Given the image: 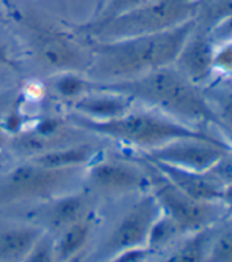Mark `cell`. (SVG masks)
Wrapping results in <instances>:
<instances>
[{"label":"cell","mask_w":232,"mask_h":262,"mask_svg":"<svg viewBox=\"0 0 232 262\" xmlns=\"http://www.w3.org/2000/svg\"><path fill=\"white\" fill-rule=\"evenodd\" d=\"M198 21H189L160 33L98 41L93 40L86 76L93 82H117L174 65Z\"/></svg>","instance_id":"6da1fadb"},{"label":"cell","mask_w":232,"mask_h":262,"mask_svg":"<svg viewBox=\"0 0 232 262\" xmlns=\"http://www.w3.org/2000/svg\"><path fill=\"white\" fill-rule=\"evenodd\" d=\"M95 87L123 93L136 103L147 104L152 109L193 126H198V123L223 126L201 87L189 82L174 65L153 70L126 81L95 82Z\"/></svg>","instance_id":"7a4b0ae2"},{"label":"cell","mask_w":232,"mask_h":262,"mask_svg":"<svg viewBox=\"0 0 232 262\" xmlns=\"http://www.w3.org/2000/svg\"><path fill=\"white\" fill-rule=\"evenodd\" d=\"M68 120L74 126L86 129L92 135L136 147L144 152H150L177 139H205L230 147L226 139L217 138L201 128L180 122L152 107L141 111L133 107L119 117L103 122L89 120L76 114H71Z\"/></svg>","instance_id":"3957f363"},{"label":"cell","mask_w":232,"mask_h":262,"mask_svg":"<svg viewBox=\"0 0 232 262\" xmlns=\"http://www.w3.org/2000/svg\"><path fill=\"white\" fill-rule=\"evenodd\" d=\"M205 0H152V2L84 30L93 40L108 41L128 36L152 35L199 19Z\"/></svg>","instance_id":"277c9868"},{"label":"cell","mask_w":232,"mask_h":262,"mask_svg":"<svg viewBox=\"0 0 232 262\" xmlns=\"http://www.w3.org/2000/svg\"><path fill=\"white\" fill-rule=\"evenodd\" d=\"M145 163L149 164L147 177L150 193L157 199L161 213L176 224L180 234H195L207 229L223 215L226 207L221 202H202L186 196L157 167H153L149 161Z\"/></svg>","instance_id":"5b68a950"},{"label":"cell","mask_w":232,"mask_h":262,"mask_svg":"<svg viewBox=\"0 0 232 262\" xmlns=\"http://www.w3.org/2000/svg\"><path fill=\"white\" fill-rule=\"evenodd\" d=\"M160 215L157 199L152 193L144 194L112 229L101 247V256L112 259L131 250L147 248L150 231Z\"/></svg>","instance_id":"8992f818"},{"label":"cell","mask_w":232,"mask_h":262,"mask_svg":"<svg viewBox=\"0 0 232 262\" xmlns=\"http://www.w3.org/2000/svg\"><path fill=\"white\" fill-rule=\"evenodd\" d=\"M77 172V169H52L36 163H26L13 169L0 185V199H29L57 191Z\"/></svg>","instance_id":"52a82bcc"},{"label":"cell","mask_w":232,"mask_h":262,"mask_svg":"<svg viewBox=\"0 0 232 262\" xmlns=\"http://www.w3.org/2000/svg\"><path fill=\"white\" fill-rule=\"evenodd\" d=\"M30 43L36 59L54 71H87L90 51L82 49L62 32L33 27Z\"/></svg>","instance_id":"ba28073f"},{"label":"cell","mask_w":232,"mask_h":262,"mask_svg":"<svg viewBox=\"0 0 232 262\" xmlns=\"http://www.w3.org/2000/svg\"><path fill=\"white\" fill-rule=\"evenodd\" d=\"M226 152H230V147L212 141L177 139L145 152V160L195 172H207Z\"/></svg>","instance_id":"9c48e42d"},{"label":"cell","mask_w":232,"mask_h":262,"mask_svg":"<svg viewBox=\"0 0 232 262\" xmlns=\"http://www.w3.org/2000/svg\"><path fill=\"white\" fill-rule=\"evenodd\" d=\"M89 183L93 190L109 196H120L149 186L147 172L139 166L120 161H93L89 171Z\"/></svg>","instance_id":"30bf717a"},{"label":"cell","mask_w":232,"mask_h":262,"mask_svg":"<svg viewBox=\"0 0 232 262\" xmlns=\"http://www.w3.org/2000/svg\"><path fill=\"white\" fill-rule=\"evenodd\" d=\"M199 24V21H198ZM214 49L215 41L210 38L207 29L193 30V33L183 43L174 67H176L183 76L198 87H204L210 82L214 76Z\"/></svg>","instance_id":"8fae6325"},{"label":"cell","mask_w":232,"mask_h":262,"mask_svg":"<svg viewBox=\"0 0 232 262\" xmlns=\"http://www.w3.org/2000/svg\"><path fill=\"white\" fill-rule=\"evenodd\" d=\"M134 104H136V101L123 95V93L95 87L93 82V90H90L81 98L74 100L71 103V107L73 114L76 116H81L89 120L103 122L125 114L134 107Z\"/></svg>","instance_id":"7c38bea8"},{"label":"cell","mask_w":232,"mask_h":262,"mask_svg":"<svg viewBox=\"0 0 232 262\" xmlns=\"http://www.w3.org/2000/svg\"><path fill=\"white\" fill-rule=\"evenodd\" d=\"M145 161H149L153 167H157L174 186H177L186 196L202 202H221L223 185L212 179L207 172H195L150 160Z\"/></svg>","instance_id":"4fadbf2b"},{"label":"cell","mask_w":232,"mask_h":262,"mask_svg":"<svg viewBox=\"0 0 232 262\" xmlns=\"http://www.w3.org/2000/svg\"><path fill=\"white\" fill-rule=\"evenodd\" d=\"M98 148L90 144H67L35 155L30 161L52 169H79L86 164L93 163L98 157Z\"/></svg>","instance_id":"5bb4252c"},{"label":"cell","mask_w":232,"mask_h":262,"mask_svg":"<svg viewBox=\"0 0 232 262\" xmlns=\"http://www.w3.org/2000/svg\"><path fill=\"white\" fill-rule=\"evenodd\" d=\"M43 232L41 228L27 224L0 229V262H23Z\"/></svg>","instance_id":"9a60e30c"},{"label":"cell","mask_w":232,"mask_h":262,"mask_svg":"<svg viewBox=\"0 0 232 262\" xmlns=\"http://www.w3.org/2000/svg\"><path fill=\"white\" fill-rule=\"evenodd\" d=\"M92 229L93 224L89 216L77 220L65 229H62L59 232V237L54 240V260L55 262L73 260L86 248Z\"/></svg>","instance_id":"2e32d148"},{"label":"cell","mask_w":232,"mask_h":262,"mask_svg":"<svg viewBox=\"0 0 232 262\" xmlns=\"http://www.w3.org/2000/svg\"><path fill=\"white\" fill-rule=\"evenodd\" d=\"M87 202L84 194H70L49 204L45 210L48 229L60 232L74 221L87 216Z\"/></svg>","instance_id":"e0dca14e"},{"label":"cell","mask_w":232,"mask_h":262,"mask_svg":"<svg viewBox=\"0 0 232 262\" xmlns=\"http://www.w3.org/2000/svg\"><path fill=\"white\" fill-rule=\"evenodd\" d=\"M212 109L215 111L223 128L232 131V78L201 87Z\"/></svg>","instance_id":"ac0fdd59"},{"label":"cell","mask_w":232,"mask_h":262,"mask_svg":"<svg viewBox=\"0 0 232 262\" xmlns=\"http://www.w3.org/2000/svg\"><path fill=\"white\" fill-rule=\"evenodd\" d=\"M212 240H214V232L210 228L198 231L191 234L182 247L160 262H207Z\"/></svg>","instance_id":"d6986e66"},{"label":"cell","mask_w":232,"mask_h":262,"mask_svg":"<svg viewBox=\"0 0 232 262\" xmlns=\"http://www.w3.org/2000/svg\"><path fill=\"white\" fill-rule=\"evenodd\" d=\"M51 87L57 97L73 103L93 90V81L79 71H64L51 81Z\"/></svg>","instance_id":"ffe728a7"},{"label":"cell","mask_w":232,"mask_h":262,"mask_svg":"<svg viewBox=\"0 0 232 262\" xmlns=\"http://www.w3.org/2000/svg\"><path fill=\"white\" fill-rule=\"evenodd\" d=\"M152 2V0H108L103 10L95 16V19L90 24H101L106 23L112 17H117L123 13H128L131 10H136L145 4Z\"/></svg>","instance_id":"44dd1931"},{"label":"cell","mask_w":232,"mask_h":262,"mask_svg":"<svg viewBox=\"0 0 232 262\" xmlns=\"http://www.w3.org/2000/svg\"><path fill=\"white\" fill-rule=\"evenodd\" d=\"M212 65H214V74H218L221 79L232 78V38L215 43Z\"/></svg>","instance_id":"7402d4cb"},{"label":"cell","mask_w":232,"mask_h":262,"mask_svg":"<svg viewBox=\"0 0 232 262\" xmlns=\"http://www.w3.org/2000/svg\"><path fill=\"white\" fill-rule=\"evenodd\" d=\"M207 262H232V228L212 240Z\"/></svg>","instance_id":"603a6c76"},{"label":"cell","mask_w":232,"mask_h":262,"mask_svg":"<svg viewBox=\"0 0 232 262\" xmlns=\"http://www.w3.org/2000/svg\"><path fill=\"white\" fill-rule=\"evenodd\" d=\"M23 262H55L54 260V238L51 232H43L36 240Z\"/></svg>","instance_id":"cb8c5ba5"},{"label":"cell","mask_w":232,"mask_h":262,"mask_svg":"<svg viewBox=\"0 0 232 262\" xmlns=\"http://www.w3.org/2000/svg\"><path fill=\"white\" fill-rule=\"evenodd\" d=\"M207 174L223 186L232 185V152H226L214 166L210 167Z\"/></svg>","instance_id":"d4e9b609"},{"label":"cell","mask_w":232,"mask_h":262,"mask_svg":"<svg viewBox=\"0 0 232 262\" xmlns=\"http://www.w3.org/2000/svg\"><path fill=\"white\" fill-rule=\"evenodd\" d=\"M210 38L215 43L224 41V40H230L232 38V14L223 17V19L217 21L214 26H210L207 29Z\"/></svg>","instance_id":"484cf974"},{"label":"cell","mask_w":232,"mask_h":262,"mask_svg":"<svg viewBox=\"0 0 232 262\" xmlns=\"http://www.w3.org/2000/svg\"><path fill=\"white\" fill-rule=\"evenodd\" d=\"M229 14H232V0H217V2L212 5L210 13H207L205 16L207 29Z\"/></svg>","instance_id":"4316f807"},{"label":"cell","mask_w":232,"mask_h":262,"mask_svg":"<svg viewBox=\"0 0 232 262\" xmlns=\"http://www.w3.org/2000/svg\"><path fill=\"white\" fill-rule=\"evenodd\" d=\"M221 204L232 210V185H224L221 193Z\"/></svg>","instance_id":"83f0119b"},{"label":"cell","mask_w":232,"mask_h":262,"mask_svg":"<svg viewBox=\"0 0 232 262\" xmlns=\"http://www.w3.org/2000/svg\"><path fill=\"white\" fill-rule=\"evenodd\" d=\"M13 101V95L11 92H5V93H0V114L11 104Z\"/></svg>","instance_id":"f1b7e54d"},{"label":"cell","mask_w":232,"mask_h":262,"mask_svg":"<svg viewBox=\"0 0 232 262\" xmlns=\"http://www.w3.org/2000/svg\"><path fill=\"white\" fill-rule=\"evenodd\" d=\"M10 139H8V136H7V133L4 131V128H2V125H0V145H4V144H7Z\"/></svg>","instance_id":"f546056e"},{"label":"cell","mask_w":232,"mask_h":262,"mask_svg":"<svg viewBox=\"0 0 232 262\" xmlns=\"http://www.w3.org/2000/svg\"><path fill=\"white\" fill-rule=\"evenodd\" d=\"M0 63H8V59H7V55L2 49H0Z\"/></svg>","instance_id":"4dcf8cb0"}]
</instances>
